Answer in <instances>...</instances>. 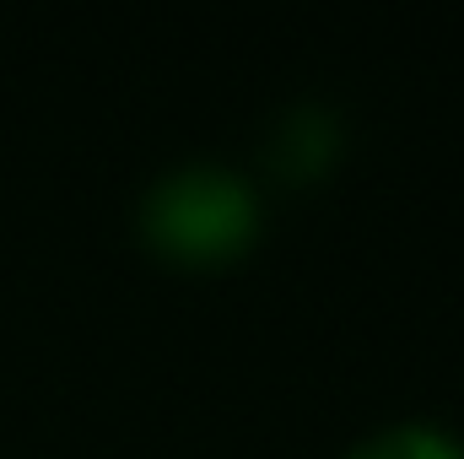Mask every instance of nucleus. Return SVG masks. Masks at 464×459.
I'll list each match as a JSON object with an SVG mask.
<instances>
[{"label":"nucleus","mask_w":464,"mask_h":459,"mask_svg":"<svg viewBox=\"0 0 464 459\" xmlns=\"http://www.w3.org/2000/svg\"><path fill=\"white\" fill-rule=\"evenodd\" d=\"M259 195L243 173L222 162H189L162 173L140 200V238L168 265L217 270L254 249L259 238Z\"/></svg>","instance_id":"f257e3e1"},{"label":"nucleus","mask_w":464,"mask_h":459,"mask_svg":"<svg viewBox=\"0 0 464 459\" xmlns=\"http://www.w3.org/2000/svg\"><path fill=\"white\" fill-rule=\"evenodd\" d=\"M341 141H346L341 135V119L330 114V109H319V103H303V109H292V114L270 130L265 162H270V173L281 184H319L335 168Z\"/></svg>","instance_id":"f03ea898"},{"label":"nucleus","mask_w":464,"mask_h":459,"mask_svg":"<svg viewBox=\"0 0 464 459\" xmlns=\"http://www.w3.org/2000/svg\"><path fill=\"white\" fill-rule=\"evenodd\" d=\"M346 459H464V444L432 422H394L367 433Z\"/></svg>","instance_id":"7ed1b4c3"}]
</instances>
